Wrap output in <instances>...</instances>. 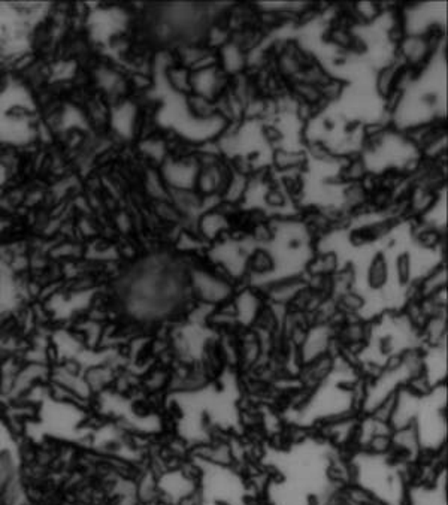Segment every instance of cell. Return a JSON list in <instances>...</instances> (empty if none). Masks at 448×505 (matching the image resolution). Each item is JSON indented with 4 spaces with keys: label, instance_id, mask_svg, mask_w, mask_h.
Instances as JSON below:
<instances>
[{
    "label": "cell",
    "instance_id": "cell-1",
    "mask_svg": "<svg viewBox=\"0 0 448 505\" xmlns=\"http://www.w3.org/2000/svg\"><path fill=\"white\" fill-rule=\"evenodd\" d=\"M351 13L356 22L368 25V22H372L375 18L381 15L383 6L378 2H359L351 5Z\"/></svg>",
    "mask_w": 448,
    "mask_h": 505
},
{
    "label": "cell",
    "instance_id": "cell-2",
    "mask_svg": "<svg viewBox=\"0 0 448 505\" xmlns=\"http://www.w3.org/2000/svg\"><path fill=\"white\" fill-rule=\"evenodd\" d=\"M387 281V263L386 259L378 254L369 268V284L374 289H381Z\"/></svg>",
    "mask_w": 448,
    "mask_h": 505
},
{
    "label": "cell",
    "instance_id": "cell-3",
    "mask_svg": "<svg viewBox=\"0 0 448 505\" xmlns=\"http://www.w3.org/2000/svg\"><path fill=\"white\" fill-rule=\"evenodd\" d=\"M265 201L269 206L272 208H281L284 206L286 202H287V197L284 195V192H282L279 187L275 184V185H270L268 192H266V196H265Z\"/></svg>",
    "mask_w": 448,
    "mask_h": 505
},
{
    "label": "cell",
    "instance_id": "cell-4",
    "mask_svg": "<svg viewBox=\"0 0 448 505\" xmlns=\"http://www.w3.org/2000/svg\"><path fill=\"white\" fill-rule=\"evenodd\" d=\"M396 269H397L399 280L402 281V283H407L409 278V257L407 254L399 257L397 263H396Z\"/></svg>",
    "mask_w": 448,
    "mask_h": 505
},
{
    "label": "cell",
    "instance_id": "cell-5",
    "mask_svg": "<svg viewBox=\"0 0 448 505\" xmlns=\"http://www.w3.org/2000/svg\"><path fill=\"white\" fill-rule=\"evenodd\" d=\"M262 133H263L265 139L268 140L269 144H277V143H279V140L282 139V133H281L279 129L275 127V126H270V124H268V126L263 127Z\"/></svg>",
    "mask_w": 448,
    "mask_h": 505
}]
</instances>
